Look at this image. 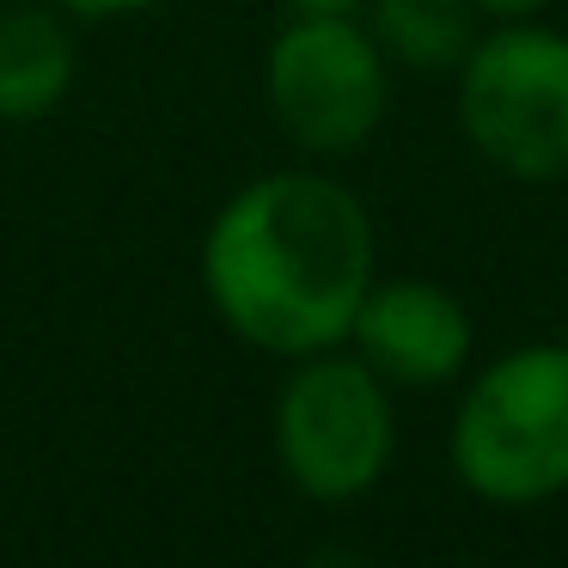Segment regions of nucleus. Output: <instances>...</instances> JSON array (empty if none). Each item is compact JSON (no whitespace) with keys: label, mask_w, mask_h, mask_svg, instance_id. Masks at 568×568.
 <instances>
[{"label":"nucleus","mask_w":568,"mask_h":568,"mask_svg":"<svg viewBox=\"0 0 568 568\" xmlns=\"http://www.w3.org/2000/svg\"><path fill=\"white\" fill-rule=\"evenodd\" d=\"M373 214L324 172H263L202 233V294L245 348L300 361L348 343L373 287Z\"/></svg>","instance_id":"f257e3e1"},{"label":"nucleus","mask_w":568,"mask_h":568,"mask_svg":"<svg viewBox=\"0 0 568 568\" xmlns=\"http://www.w3.org/2000/svg\"><path fill=\"white\" fill-rule=\"evenodd\" d=\"M453 477L489 507L568 489V343H526L465 385L446 428Z\"/></svg>","instance_id":"f03ea898"},{"label":"nucleus","mask_w":568,"mask_h":568,"mask_svg":"<svg viewBox=\"0 0 568 568\" xmlns=\"http://www.w3.org/2000/svg\"><path fill=\"white\" fill-rule=\"evenodd\" d=\"M275 465L306 501L343 507L379 489L397 453L392 385L355 348H318L287 367L275 392Z\"/></svg>","instance_id":"7ed1b4c3"},{"label":"nucleus","mask_w":568,"mask_h":568,"mask_svg":"<svg viewBox=\"0 0 568 568\" xmlns=\"http://www.w3.org/2000/svg\"><path fill=\"white\" fill-rule=\"evenodd\" d=\"M458 80L465 141L519 184L568 178V38L538 19H489Z\"/></svg>","instance_id":"20e7f679"},{"label":"nucleus","mask_w":568,"mask_h":568,"mask_svg":"<svg viewBox=\"0 0 568 568\" xmlns=\"http://www.w3.org/2000/svg\"><path fill=\"white\" fill-rule=\"evenodd\" d=\"M263 104L300 153H361L392 104V62L361 13H294L263 55Z\"/></svg>","instance_id":"39448f33"},{"label":"nucleus","mask_w":568,"mask_h":568,"mask_svg":"<svg viewBox=\"0 0 568 568\" xmlns=\"http://www.w3.org/2000/svg\"><path fill=\"white\" fill-rule=\"evenodd\" d=\"M348 348L392 392H434V385H453L470 367L477 331H470V312L453 287L397 275V282L367 287L355 324H348Z\"/></svg>","instance_id":"423d86ee"},{"label":"nucleus","mask_w":568,"mask_h":568,"mask_svg":"<svg viewBox=\"0 0 568 568\" xmlns=\"http://www.w3.org/2000/svg\"><path fill=\"white\" fill-rule=\"evenodd\" d=\"M80 74L74 19L50 0L0 7V123H43Z\"/></svg>","instance_id":"0eeeda50"},{"label":"nucleus","mask_w":568,"mask_h":568,"mask_svg":"<svg viewBox=\"0 0 568 568\" xmlns=\"http://www.w3.org/2000/svg\"><path fill=\"white\" fill-rule=\"evenodd\" d=\"M367 31L379 38L385 62L416 74H453L477 43V7L470 0H367Z\"/></svg>","instance_id":"6e6552de"},{"label":"nucleus","mask_w":568,"mask_h":568,"mask_svg":"<svg viewBox=\"0 0 568 568\" xmlns=\"http://www.w3.org/2000/svg\"><path fill=\"white\" fill-rule=\"evenodd\" d=\"M50 7H62L68 19H135L165 7V0H50Z\"/></svg>","instance_id":"1a4fd4ad"},{"label":"nucleus","mask_w":568,"mask_h":568,"mask_svg":"<svg viewBox=\"0 0 568 568\" xmlns=\"http://www.w3.org/2000/svg\"><path fill=\"white\" fill-rule=\"evenodd\" d=\"M477 19H538L550 0H470Z\"/></svg>","instance_id":"9d476101"},{"label":"nucleus","mask_w":568,"mask_h":568,"mask_svg":"<svg viewBox=\"0 0 568 568\" xmlns=\"http://www.w3.org/2000/svg\"><path fill=\"white\" fill-rule=\"evenodd\" d=\"M287 13H361L367 0H282Z\"/></svg>","instance_id":"9b49d317"},{"label":"nucleus","mask_w":568,"mask_h":568,"mask_svg":"<svg viewBox=\"0 0 568 568\" xmlns=\"http://www.w3.org/2000/svg\"><path fill=\"white\" fill-rule=\"evenodd\" d=\"M562 343H568V318H562Z\"/></svg>","instance_id":"f8f14e48"}]
</instances>
